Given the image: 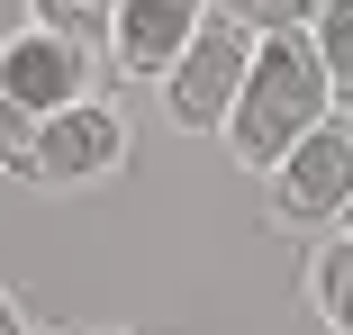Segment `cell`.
I'll use <instances>...</instances> for the list:
<instances>
[{
	"label": "cell",
	"mask_w": 353,
	"mask_h": 335,
	"mask_svg": "<svg viewBox=\"0 0 353 335\" xmlns=\"http://www.w3.org/2000/svg\"><path fill=\"white\" fill-rule=\"evenodd\" d=\"M100 45L91 37H73V28H19L10 45H0V136L10 127H37V118H54V109H73V100H91V82H100Z\"/></svg>",
	"instance_id": "4"
},
{
	"label": "cell",
	"mask_w": 353,
	"mask_h": 335,
	"mask_svg": "<svg viewBox=\"0 0 353 335\" xmlns=\"http://www.w3.org/2000/svg\"><path fill=\"white\" fill-rule=\"evenodd\" d=\"M37 19H46V28H73V37L100 45V37H109V0H37Z\"/></svg>",
	"instance_id": "10"
},
{
	"label": "cell",
	"mask_w": 353,
	"mask_h": 335,
	"mask_svg": "<svg viewBox=\"0 0 353 335\" xmlns=\"http://www.w3.org/2000/svg\"><path fill=\"white\" fill-rule=\"evenodd\" d=\"M0 335H28V308H19L10 290H0Z\"/></svg>",
	"instance_id": "11"
},
{
	"label": "cell",
	"mask_w": 353,
	"mask_h": 335,
	"mask_svg": "<svg viewBox=\"0 0 353 335\" xmlns=\"http://www.w3.org/2000/svg\"><path fill=\"white\" fill-rule=\"evenodd\" d=\"M127 163V118L91 91V100H73V109H54V118H37V127H10L0 136V172L10 181H28V190H91V181H109Z\"/></svg>",
	"instance_id": "2"
},
{
	"label": "cell",
	"mask_w": 353,
	"mask_h": 335,
	"mask_svg": "<svg viewBox=\"0 0 353 335\" xmlns=\"http://www.w3.org/2000/svg\"><path fill=\"white\" fill-rule=\"evenodd\" d=\"M308 308H317L326 335H353V236L308 254Z\"/></svg>",
	"instance_id": "7"
},
{
	"label": "cell",
	"mask_w": 353,
	"mask_h": 335,
	"mask_svg": "<svg viewBox=\"0 0 353 335\" xmlns=\"http://www.w3.org/2000/svg\"><path fill=\"white\" fill-rule=\"evenodd\" d=\"M317 118H335V82H326L308 28H290V37H263V45H254L245 91H236V109H227L218 136H227V154H236L245 172H272Z\"/></svg>",
	"instance_id": "1"
},
{
	"label": "cell",
	"mask_w": 353,
	"mask_h": 335,
	"mask_svg": "<svg viewBox=\"0 0 353 335\" xmlns=\"http://www.w3.org/2000/svg\"><path fill=\"white\" fill-rule=\"evenodd\" d=\"M199 19H208V0H109L100 54H109V73H127V82H163Z\"/></svg>",
	"instance_id": "6"
},
{
	"label": "cell",
	"mask_w": 353,
	"mask_h": 335,
	"mask_svg": "<svg viewBox=\"0 0 353 335\" xmlns=\"http://www.w3.org/2000/svg\"><path fill=\"white\" fill-rule=\"evenodd\" d=\"M254 45H263V37L227 10V0H208V19L190 28V45L172 54V73L154 82V91H163V118L181 127V136H218V127H227V109H236V91H245Z\"/></svg>",
	"instance_id": "3"
},
{
	"label": "cell",
	"mask_w": 353,
	"mask_h": 335,
	"mask_svg": "<svg viewBox=\"0 0 353 335\" xmlns=\"http://www.w3.org/2000/svg\"><path fill=\"white\" fill-rule=\"evenodd\" d=\"M100 335H127V326H100Z\"/></svg>",
	"instance_id": "12"
},
{
	"label": "cell",
	"mask_w": 353,
	"mask_h": 335,
	"mask_svg": "<svg viewBox=\"0 0 353 335\" xmlns=\"http://www.w3.org/2000/svg\"><path fill=\"white\" fill-rule=\"evenodd\" d=\"M308 45H317L326 82H335V109H353V0H326L308 19Z\"/></svg>",
	"instance_id": "8"
},
{
	"label": "cell",
	"mask_w": 353,
	"mask_h": 335,
	"mask_svg": "<svg viewBox=\"0 0 353 335\" xmlns=\"http://www.w3.org/2000/svg\"><path fill=\"white\" fill-rule=\"evenodd\" d=\"M344 218H353V209H344Z\"/></svg>",
	"instance_id": "13"
},
{
	"label": "cell",
	"mask_w": 353,
	"mask_h": 335,
	"mask_svg": "<svg viewBox=\"0 0 353 335\" xmlns=\"http://www.w3.org/2000/svg\"><path fill=\"white\" fill-rule=\"evenodd\" d=\"M227 10H236L254 37H290V28H308V19L326 10V0H227Z\"/></svg>",
	"instance_id": "9"
},
{
	"label": "cell",
	"mask_w": 353,
	"mask_h": 335,
	"mask_svg": "<svg viewBox=\"0 0 353 335\" xmlns=\"http://www.w3.org/2000/svg\"><path fill=\"white\" fill-rule=\"evenodd\" d=\"M263 190H272V227H290V236L335 227V218L353 209V109L317 118L308 136L263 172Z\"/></svg>",
	"instance_id": "5"
}]
</instances>
